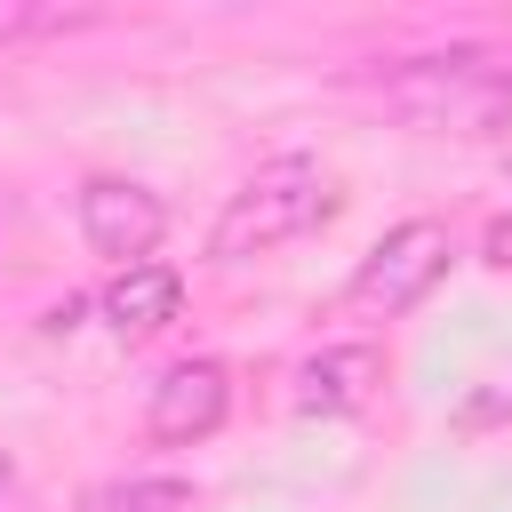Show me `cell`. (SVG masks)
<instances>
[{
    "label": "cell",
    "instance_id": "6da1fadb",
    "mask_svg": "<svg viewBox=\"0 0 512 512\" xmlns=\"http://www.w3.org/2000/svg\"><path fill=\"white\" fill-rule=\"evenodd\" d=\"M336 208H344L336 168H320L312 152H280V160H264V168H256V176L216 208V224H208V256H216V264L272 256V248H288V240L320 232Z\"/></svg>",
    "mask_w": 512,
    "mask_h": 512
},
{
    "label": "cell",
    "instance_id": "7a4b0ae2",
    "mask_svg": "<svg viewBox=\"0 0 512 512\" xmlns=\"http://www.w3.org/2000/svg\"><path fill=\"white\" fill-rule=\"evenodd\" d=\"M384 112L424 128V136H496L512 120V72L480 48H448V56H400L376 80Z\"/></svg>",
    "mask_w": 512,
    "mask_h": 512
},
{
    "label": "cell",
    "instance_id": "3957f363",
    "mask_svg": "<svg viewBox=\"0 0 512 512\" xmlns=\"http://www.w3.org/2000/svg\"><path fill=\"white\" fill-rule=\"evenodd\" d=\"M448 256H456L448 224H432V216L392 224V232L352 264V280H344V312H360V320H400V312H416V304L440 288Z\"/></svg>",
    "mask_w": 512,
    "mask_h": 512
},
{
    "label": "cell",
    "instance_id": "277c9868",
    "mask_svg": "<svg viewBox=\"0 0 512 512\" xmlns=\"http://www.w3.org/2000/svg\"><path fill=\"white\" fill-rule=\"evenodd\" d=\"M72 208H80V240H88L112 272L152 264V248H160V232H168V200H160L152 184H136V176H88Z\"/></svg>",
    "mask_w": 512,
    "mask_h": 512
},
{
    "label": "cell",
    "instance_id": "5b68a950",
    "mask_svg": "<svg viewBox=\"0 0 512 512\" xmlns=\"http://www.w3.org/2000/svg\"><path fill=\"white\" fill-rule=\"evenodd\" d=\"M224 416H232V368L208 360V352L168 360L160 384L144 392V432H152L160 448H192V440L224 432Z\"/></svg>",
    "mask_w": 512,
    "mask_h": 512
},
{
    "label": "cell",
    "instance_id": "8992f818",
    "mask_svg": "<svg viewBox=\"0 0 512 512\" xmlns=\"http://www.w3.org/2000/svg\"><path fill=\"white\" fill-rule=\"evenodd\" d=\"M384 392V352L376 344H320L296 368V416H360Z\"/></svg>",
    "mask_w": 512,
    "mask_h": 512
},
{
    "label": "cell",
    "instance_id": "52a82bcc",
    "mask_svg": "<svg viewBox=\"0 0 512 512\" xmlns=\"http://www.w3.org/2000/svg\"><path fill=\"white\" fill-rule=\"evenodd\" d=\"M176 304H184V280H176L168 264H128V272H112L104 296H96V312H104L112 336H152V328L176 320Z\"/></svg>",
    "mask_w": 512,
    "mask_h": 512
},
{
    "label": "cell",
    "instance_id": "ba28073f",
    "mask_svg": "<svg viewBox=\"0 0 512 512\" xmlns=\"http://www.w3.org/2000/svg\"><path fill=\"white\" fill-rule=\"evenodd\" d=\"M80 512H200V488L176 472H128L80 496Z\"/></svg>",
    "mask_w": 512,
    "mask_h": 512
},
{
    "label": "cell",
    "instance_id": "9c48e42d",
    "mask_svg": "<svg viewBox=\"0 0 512 512\" xmlns=\"http://www.w3.org/2000/svg\"><path fill=\"white\" fill-rule=\"evenodd\" d=\"M0 512H24V480H16L8 456H0Z\"/></svg>",
    "mask_w": 512,
    "mask_h": 512
},
{
    "label": "cell",
    "instance_id": "30bf717a",
    "mask_svg": "<svg viewBox=\"0 0 512 512\" xmlns=\"http://www.w3.org/2000/svg\"><path fill=\"white\" fill-rule=\"evenodd\" d=\"M488 264H512V224H496V232H488Z\"/></svg>",
    "mask_w": 512,
    "mask_h": 512
},
{
    "label": "cell",
    "instance_id": "8fae6325",
    "mask_svg": "<svg viewBox=\"0 0 512 512\" xmlns=\"http://www.w3.org/2000/svg\"><path fill=\"white\" fill-rule=\"evenodd\" d=\"M504 176H512V160H504Z\"/></svg>",
    "mask_w": 512,
    "mask_h": 512
}]
</instances>
